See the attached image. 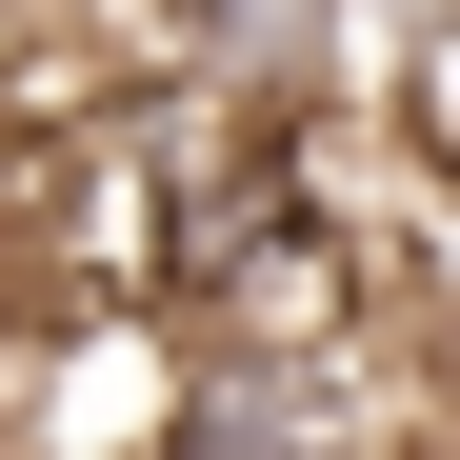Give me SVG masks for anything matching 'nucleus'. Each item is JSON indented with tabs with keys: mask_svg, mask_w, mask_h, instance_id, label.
<instances>
[{
	"mask_svg": "<svg viewBox=\"0 0 460 460\" xmlns=\"http://www.w3.org/2000/svg\"><path fill=\"white\" fill-rule=\"evenodd\" d=\"M401 140L460 181V40H420V60H401Z\"/></svg>",
	"mask_w": 460,
	"mask_h": 460,
	"instance_id": "7ed1b4c3",
	"label": "nucleus"
},
{
	"mask_svg": "<svg viewBox=\"0 0 460 460\" xmlns=\"http://www.w3.org/2000/svg\"><path fill=\"white\" fill-rule=\"evenodd\" d=\"M360 21V60H420V40H460V0H341Z\"/></svg>",
	"mask_w": 460,
	"mask_h": 460,
	"instance_id": "20e7f679",
	"label": "nucleus"
},
{
	"mask_svg": "<svg viewBox=\"0 0 460 460\" xmlns=\"http://www.w3.org/2000/svg\"><path fill=\"white\" fill-rule=\"evenodd\" d=\"M161 60H200L220 101H261V120H300V101H341V60H360V21L341 0H120Z\"/></svg>",
	"mask_w": 460,
	"mask_h": 460,
	"instance_id": "f03ea898",
	"label": "nucleus"
},
{
	"mask_svg": "<svg viewBox=\"0 0 460 460\" xmlns=\"http://www.w3.org/2000/svg\"><path fill=\"white\" fill-rule=\"evenodd\" d=\"M140 460H380V440L341 420L321 341H300V360H220V341H181V401H161Z\"/></svg>",
	"mask_w": 460,
	"mask_h": 460,
	"instance_id": "f257e3e1",
	"label": "nucleus"
}]
</instances>
